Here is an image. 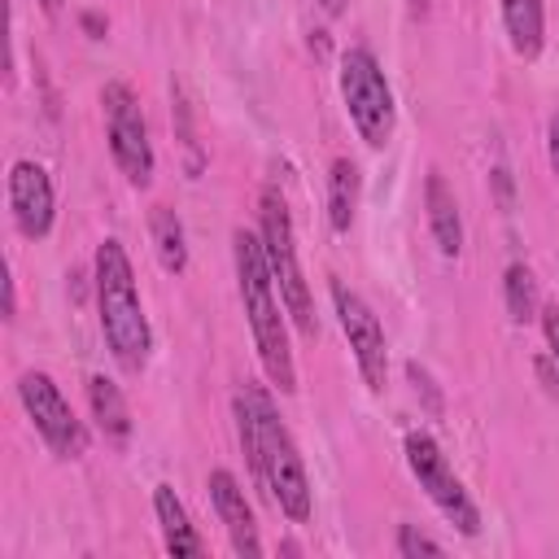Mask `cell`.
Returning <instances> with one entry per match:
<instances>
[{
	"label": "cell",
	"mask_w": 559,
	"mask_h": 559,
	"mask_svg": "<svg viewBox=\"0 0 559 559\" xmlns=\"http://www.w3.org/2000/svg\"><path fill=\"white\" fill-rule=\"evenodd\" d=\"M502 22H507V35H511V48L524 61H533L542 52V35H546L542 0H502Z\"/></svg>",
	"instance_id": "cell-13"
},
{
	"label": "cell",
	"mask_w": 559,
	"mask_h": 559,
	"mask_svg": "<svg viewBox=\"0 0 559 559\" xmlns=\"http://www.w3.org/2000/svg\"><path fill=\"white\" fill-rule=\"evenodd\" d=\"M542 328H546L550 354H555V362H559V306H546V314H542Z\"/></svg>",
	"instance_id": "cell-20"
},
{
	"label": "cell",
	"mask_w": 559,
	"mask_h": 559,
	"mask_svg": "<svg viewBox=\"0 0 559 559\" xmlns=\"http://www.w3.org/2000/svg\"><path fill=\"white\" fill-rule=\"evenodd\" d=\"M397 555H441V542H432L415 524H402L397 528Z\"/></svg>",
	"instance_id": "cell-19"
},
{
	"label": "cell",
	"mask_w": 559,
	"mask_h": 559,
	"mask_svg": "<svg viewBox=\"0 0 559 559\" xmlns=\"http://www.w3.org/2000/svg\"><path fill=\"white\" fill-rule=\"evenodd\" d=\"M153 240H157V258L166 271H183L188 262V249H183V227L170 210H157L153 214Z\"/></svg>",
	"instance_id": "cell-17"
},
{
	"label": "cell",
	"mask_w": 559,
	"mask_h": 559,
	"mask_svg": "<svg viewBox=\"0 0 559 559\" xmlns=\"http://www.w3.org/2000/svg\"><path fill=\"white\" fill-rule=\"evenodd\" d=\"M507 310H511L515 323L533 319V310H537V280H533V271L524 262L507 266Z\"/></svg>",
	"instance_id": "cell-18"
},
{
	"label": "cell",
	"mask_w": 559,
	"mask_h": 559,
	"mask_svg": "<svg viewBox=\"0 0 559 559\" xmlns=\"http://www.w3.org/2000/svg\"><path fill=\"white\" fill-rule=\"evenodd\" d=\"M87 402H92V415H96L100 432H105L109 441H127L131 415H127V402H122L118 384H109L105 376H92V380H87Z\"/></svg>",
	"instance_id": "cell-16"
},
{
	"label": "cell",
	"mask_w": 559,
	"mask_h": 559,
	"mask_svg": "<svg viewBox=\"0 0 559 559\" xmlns=\"http://www.w3.org/2000/svg\"><path fill=\"white\" fill-rule=\"evenodd\" d=\"M100 105H105V122H109V148H114V162L122 166V175L144 188L153 179V144H148V127H144V114L131 96L127 83H109L100 92Z\"/></svg>",
	"instance_id": "cell-7"
},
{
	"label": "cell",
	"mask_w": 559,
	"mask_h": 559,
	"mask_svg": "<svg viewBox=\"0 0 559 559\" xmlns=\"http://www.w3.org/2000/svg\"><path fill=\"white\" fill-rule=\"evenodd\" d=\"M332 306H336V314H341V328H345V341H349V349H354V358H358L362 380L380 393V389H384V376H389V354H384L380 319H376L371 306H367L354 288H345L341 280H332Z\"/></svg>",
	"instance_id": "cell-9"
},
{
	"label": "cell",
	"mask_w": 559,
	"mask_h": 559,
	"mask_svg": "<svg viewBox=\"0 0 559 559\" xmlns=\"http://www.w3.org/2000/svg\"><path fill=\"white\" fill-rule=\"evenodd\" d=\"M231 253H236L240 301H245V314H249V328H253L258 358H262L271 384L280 393H293L297 389V371H293V349H288L284 310H280L284 301H275V280H271V266H266V253H262V236L240 227L231 236Z\"/></svg>",
	"instance_id": "cell-2"
},
{
	"label": "cell",
	"mask_w": 559,
	"mask_h": 559,
	"mask_svg": "<svg viewBox=\"0 0 559 559\" xmlns=\"http://www.w3.org/2000/svg\"><path fill=\"white\" fill-rule=\"evenodd\" d=\"M354 210H358V166L349 157H336L332 175H328V223H332V231H349Z\"/></svg>",
	"instance_id": "cell-15"
},
{
	"label": "cell",
	"mask_w": 559,
	"mask_h": 559,
	"mask_svg": "<svg viewBox=\"0 0 559 559\" xmlns=\"http://www.w3.org/2000/svg\"><path fill=\"white\" fill-rule=\"evenodd\" d=\"M341 96H345V109H349L358 135L371 148H380L393 135V92L367 48H349L341 57Z\"/></svg>",
	"instance_id": "cell-5"
},
{
	"label": "cell",
	"mask_w": 559,
	"mask_h": 559,
	"mask_svg": "<svg viewBox=\"0 0 559 559\" xmlns=\"http://www.w3.org/2000/svg\"><path fill=\"white\" fill-rule=\"evenodd\" d=\"M96 301H100V328H105V341H109L114 358L127 371H140L144 358H148L153 336H148L140 293H135L131 262H127L118 240H105L96 249Z\"/></svg>",
	"instance_id": "cell-3"
},
{
	"label": "cell",
	"mask_w": 559,
	"mask_h": 559,
	"mask_svg": "<svg viewBox=\"0 0 559 559\" xmlns=\"http://www.w3.org/2000/svg\"><path fill=\"white\" fill-rule=\"evenodd\" d=\"M236 428H240V445L249 454V467L262 480V489L271 493V502L288 520H306L310 515V480H306L301 454H297L288 428L280 424L271 397L258 384H245L236 393Z\"/></svg>",
	"instance_id": "cell-1"
},
{
	"label": "cell",
	"mask_w": 559,
	"mask_h": 559,
	"mask_svg": "<svg viewBox=\"0 0 559 559\" xmlns=\"http://www.w3.org/2000/svg\"><path fill=\"white\" fill-rule=\"evenodd\" d=\"M262 253H266V266H271V280L280 288V301L284 310L293 314V323L314 336V301H310V288L301 280V266H297V240H293V218H288V205L275 188L262 192Z\"/></svg>",
	"instance_id": "cell-4"
},
{
	"label": "cell",
	"mask_w": 559,
	"mask_h": 559,
	"mask_svg": "<svg viewBox=\"0 0 559 559\" xmlns=\"http://www.w3.org/2000/svg\"><path fill=\"white\" fill-rule=\"evenodd\" d=\"M210 498H214V511H218V520H223V528H227V537H231V550L236 555H262V542H258V528H253V511H249V502H245V489L236 485V476L231 472H214L210 476Z\"/></svg>",
	"instance_id": "cell-11"
},
{
	"label": "cell",
	"mask_w": 559,
	"mask_h": 559,
	"mask_svg": "<svg viewBox=\"0 0 559 559\" xmlns=\"http://www.w3.org/2000/svg\"><path fill=\"white\" fill-rule=\"evenodd\" d=\"M153 507H157L162 537H166V550H170V555H201V550H205V546H201V537L192 533L188 511H183V502L175 498V489H170V485H157V489H153Z\"/></svg>",
	"instance_id": "cell-14"
},
{
	"label": "cell",
	"mask_w": 559,
	"mask_h": 559,
	"mask_svg": "<svg viewBox=\"0 0 559 559\" xmlns=\"http://www.w3.org/2000/svg\"><path fill=\"white\" fill-rule=\"evenodd\" d=\"M406 463H411V472H415V480H419V489L445 511V520L459 528V533H480V515H476V507H472V498H467V489H463V480L450 472V463H445V454L437 450V441L432 437H424V432H411L406 437Z\"/></svg>",
	"instance_id": "cell-6"
},
{
	"label": "cell",
	"mask_w": 559,
	"mask_h": 559,
	"mask_svg": "<svg viewBox=\"0 0 559 559\" xmlns=\"http://www.w3.org/2000/svg\"><path fill=\"white\" fill-rule=\"evenodd\" d=\"M39 4H44L48 13H57V9H61V0H39Z\"/></svg>",
	"instance_id": "cell-23"
},
{
	"label": "cell",
	"mask_w": 559,
	"mask_h": 559,
	"mask_svg": "<svg viewBox=\"0 0 559 559\" xmlns=\"http://www.w3.org/2000/svg\"><path fill=\"white\" fill-rule=\"evenodd\" d=\"M319 4H323V13H332V17L345 9V0H319Z\"/></svg>",
	"instance_id": "cell-22"
},
{
	"label": "cell",
	"mask_w": 559,
	"mask_h": 559,
	"mask_svg": "<svg viewBox=\"0 0 559 559\" xmlns=\"http://www.w3.org/2000/svg\"><path fill=\"white\" fill-rule=\"evenodd\" d=\"M9 205L22 236H44L52 227V183L39 162H13L9 170Z\"/></svg>",
	"instance_id": "cell-10"
},
{
	"label": "cell",
	"mask_w": 559,
	"mask_h": 559,
	"mask_svg": "<svg viewBox=\"0 0 559 559\" xmlns=\"http://www.w3.org/2000/svg\"><path fill=\"white\" fill-rule=\"evenodd\" d=\"M546 135H550V166H555V175H559V114L550 118V131H546Z\"/></svg>",
	"instance_id": "cell-21"
},
{
	"label": "cell",
	"mask_w": 559,
	"mask_h": 559,
	"mask_svg": "<svg viewBox=\"0 0 559 559\" xmlns=\"http://www.w3.org/2000/svg\"><path fill=\"white\" fill-rule=\"evenodd\" d=\"M17 397H22V406H26L31 424H35V432L52 445V454H61V459H79V454L87 450V432H83V424L74 419L70 402L61 397V389H57L44 371H26V376L17 380Z\"/></svg>",
	"instance_id": "cell-8"
},
{
	"label": "cell",
	"mask_w": 559,
	"mask_h": 559,
	"mask_svg": "<svg viewBox=\"0 0 559 559\" xmlns=\"http://www.w3.org/2000/svg\"><path fill=\"white\" fill-rule=\"evenodd\" d=\"M424 201H428V223H432L441 253H459L463 249V218H459V201H454L450 183L441 179V170H428Z\"/></svg>",
	"instance_id": "cell-12"
}]
</instances>
